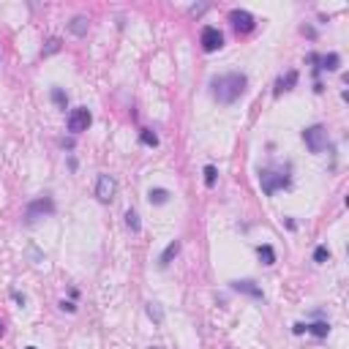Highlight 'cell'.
Listing matches in <instances>:
<instances>
[{"label":"cell","mask_w":349,"mask_h":349,"mask_svg":"<svg viewBox=\"0 0 349 349\" xmlns=\"http://www.w3.org/2000/svg\"><path fill=\"white\" fill-rule=\"evenodd\" d=\"M58 49H60V41H58V38H49V41H46V49H44V58H46V55H55Z\"/></svg>","instance_id":"603a6c76"},{"label":"cell","mask_w":349,"mask_h":349,"mask_svg":"<svg viewBox=\"0 0 349 349\" xmlns=\"http://www.w3.org/2000/svg\"><path fill=\"white\" fill-rule=\"evenodd\" d=\"M259 183H262V191L267 196H273L276 191H281V188L289 186V178L284 172H273V169H262L259 172Z\"/></svg>","instance_id":"7a4b0ae2"},{"label":"cell","mask_w":349,"mask_h":349,"mask_svg":"<svg viewBox=\"0 0 349 349\" xmlns=\"http://www.w3.org/2000/svg\"><path fill=\"white\" fill-rule=\"evenodd\" d=\"M257 257L262 265H273L276 262V251H273V245H257Z\"/></svg>","instance_id":"4fadbf2b"},{"label":"cell","mask_w":349,"mask_h":349,"mask_svg":"<svg viewBox=\"0 0 349 349\" xmlns=\"http://www.w3.org/2000/svg\"><path fill=\"white\" fill-rule=\"evenodd\" d=\"M60 308H63V311H77V306L74 303H66V300L60 303Z\"/></svg>","instance_id":"cb8c5ba5"},{"label":"cell","mask_w":349,"mask_h":349,"mask_svg":"<svg viewBox=\"0 0 349 349\" xmlns=\"http://www.w3.org/2000/svg\"><path fill=\"white\" fill-rule=\"evenodd\" d=\"M316 60H319V63H322V66H319V68H325V71H336V68H338V63H341V58H338V55H336V52H330V55H325V58H316Z\"/></svg>","instance_id":"5bb4252c"},{"label":"cell","mask_w":349,"mask_h":349,"mask_svg":"<svg viewBox=\"0 0 349 349\" xmlns=\"http://www.w3.org/2000/svg\"><path fill=\"white\" fill-rule=\"evenodd\" d=\"M216 178H218V169L213 164H208V166H205V186L213 188V186H216Z\"/></svg>","instance_id":"e0dca14e"},{"label":"cell","mask_w":349,"mask_h":349,"mask_svg":"<svg viewBox=\"0 0 349 349\" xmlns=\"http://www.w3.org/2000/svg\"><path fill=\"white\" fill-rule=\"evenodd\" d=\"M328 259H330V248H328V245H316L314 262H319V265H322V262H328Z\"/></svg>","instance_id":"7402d4cb"},{"label":"cell","mask_w":349,"mask_h":349,"mask_svg":"<svg viewBox=\"0 0 349 349\" xmlns=\"http://www.w3.org/2000/svg\"><path fill=\"white\" fill-rule=\"evenodd\" d=\"M229 22H232V28L237 30V33H251L254 30V17L248 11H243V9H235V11H229Z\"/></svg>","instance_id":"ba28073f"},{"label":"cell","mask_w":349,"mask_h":349,"mask_svg":"<svg viewBox=\"0 0 349 349\" xmlns=\"http://www.w3.org/2000/svg\"><path fill=\"white\" fill-rule=\"evenodd\" d=\"M178 254H180V240H172V243L164 248L161 259H158V265H161V267H166V265H169V262H172L174 257H178Z\"/></svg>","instance_id":"8fae6325"},{"label":"cell","mask_w":349,"mask_h":349,"mask_svg":"<svg viewBox=\"0 0 349 349\" xmlns=\"http://www.w3.org/2000/svg\"><path fill=\"white\" fill-rule=\"evenodd\" d=\"M150 349H164V346H150Z\"/></svg>","instance_id":"4316f807"},{"label":"cell","mask_w":349,"mask_h":349,"mask_svg":"<svg viewBox=\"0 0 349 349\" xmlns=\"http://www.w3.org/2000/svg\"><path fill=\"white\" fill-rule=\"evenodd\" d=\"M232 289H235V292H243V295H248V297H257V300L265 297V295H262V287H257V284L248 281V279H243V281H232Z\"/></svg>","instance_id":"9c48e42d"},{"label":"cell","mask_w":349,"mask_h":349,"mask_svg":"<svg viewBox=\"0 0 349 349\" xmlns=\"http://www.w3.org/2000/svg\"><path fill=\"white\" fill-rule=\"evenodd\" d=\"M139 142L142 145H147V147H156L158 145V137L153 131H139Z\"/></svg>","instance_id":"44dd1931"},{"label":"cell","mask_w":349,"mask_h":349,"mask_svg":"<svg viewBox=\"0 0 349 349\" xmlns=\"http://www.w3.org/2000/svg\"><path fill=\"white\" fill-rule=\"evenodd\" d=\"M297 85V71H287L279 82H276V96H281V93H287V90H292V87Z\"/></svg>","instance_id":"30bf717a"},{"label":"cell","mask_w":349,"mask_h":349,"mask_svg":"<svg viewBox=\"0 0 349 349\" xmlns=\"http://www.w3.org/2000/svg\"><path fill=\"white\" fill-rule=\"evenodd\" d=\"M200 44H202L205 52H216V49H221V46H224V36H221L218 28L205 25L202 33H200Z\"/></svg>","instance_id":"8992f818"},{"label":"cell","mask_w":349,"mask_h":349,"mask_svg":"<svg viewBox=\"0 0 349 349\" xmlns=\"http://www.w3.org/2000/svg\"><path fill=\"white\" fill-rule=\"evenodd\" d=\"M68 28H71V33H74V36H85L87 33V19L85 17H77Z\"/></svg>","instance_id":"2e32d148"},{"label":"cell","mask_w":349,"mask_h":349,"mask_svg":"<svg viewBox=\"0 0 349 349\" xmlns=\"http://www.w3.org/2000/svg\"><path fill=\"white\" fill-rule=\"evenodd\" d=\"M147 316H150L156 325L164 322V314H161V308H158V303H147Z\"/></svg>","instance_id":"ffe728a7"},{"label":"cell","mask_w":349,"mask_h":349,"mask_svg":"<svg viewBox=\"0 0 349 349\" xmlns=\"http://www.w3.org/2000/svg\"><path fill=\"white\" fill-rule=\"evenodd\" d=\"M306 330L314 333L316 338H325V336L330 333V325H328V322H314V325H306Z\"/></svg>","instance_id":"9a60e30c"},{"label":"cell","mask_w":349,"mask_h":349,"mask_svg":"<svg viewBox=\"0 0 349 349\" xmlns=\"http://www.w3.org/2000/svg\"><path fill=\"white\" fill-rule=\"evenodd\" d=\"M303 142H306V147L311 150V153H322V150L328 147V131H325V126H311V129H306Z\"/></svg>","instance_id":"277c9868"},{"label":"cell","mask_w":349,"mask_h":349,"mask_svg":"<svg viewBox=\"0 0 349 349\" xmlns=\"http://www.w3.org/2000/svg\"><path fill=\"white\" fill-rule=\"evenodd\" d=\"M210 85H213V98L218 104H235L245 93L248 79H245V74H224V77H216Z\"/></svg>","instance_id":"6da1fadb"},{"label":"cell","mask_w":349,"mask_h":349,"mask_svg":"<svg viewBox=\"0 0 349 349\" xmlns=\"http://www.w3.org/2000/svg\"><path fill=\"white\" fill-rule=\"evenodd\" d=\"M52 101L58 104L60 109H66V104H68V96L63 93V87H52Z\"/></svg>","instance_id":"ac0fdd59"},{"label":"cell","mask_w":349,"mask_h":349,"mask_svg":"<svg viewBox=\"0 0 349 349\" xmlns=\"http://www.w3.org/2000/svg\"><path fill=\"white\" fill-rule=\"evenodd\" d=\"M126 227H129L131 229V232H139V216H137V210H129V213H126Z\"/></svg>","instance_id":"d6986e66"},{"label":"cell","mask_w":349,"mask_h":349,"mask_svg":"<svg viewBox=\"0 0 349 349\" xmlns=\"http://www.w3.org/2000/svg\"><path fill=\"white\" fill-rule=\"evenodd\" d=\"M52 213H55V202L49 196H38V200H33L25 208V218H28V224H33V221L44 218V216H52Z\"/></svg>","instance_id":"3957f363"},{"label":"cell","mask_w":349,"mask_h":349,"mask_svg":"<svg viewBox=\"0 0 349 349\" xmlns=\"http://www.w3.org/2000/svg\"><path fill=\"white\" fill-rule=\"evenodd\" d=\"M115 191H117V183L112 174H98V183H96V196L98 202H112L115 200Z\"/></svg>","instance_id":"52a82bcc"},{"label":"cell","mask_w":349,"mask_h":349,"mask_svg":"<svg viewBox=\"0 0 349 349\" xmlns=\"http://www.w3.org/2000/svg\"><path fill=\"white\" fill-rule=\"evenodd\" d=\"M292 330H295V333H297V336H300V333H303V330H306V325H303V322H297V325H295V328H292Z\"/></svg>","instance_id":"d4e9b609"},{"label":"cell","mask_w":349,"mask_h":349,"mask_svg":"<svg viewBox=\"0 0 349 349\" xmlns=\"http://www.w3.org/2000/svg\"><path fill=\"white\" fill-rule=\"evenodd\" d=\"M147 200H150V205H166L169 202V191L166 188H150Z\"/></svg>","instance_id":"7c38bea8"},{"label":"cell","mask_w":349,"mask_h":349,"mask_svg":"<svg viewBox=\"0 0 349 349\" xmlns=\"http://www.w3.org/2000/svg\"><path fill=\"white\" fill-rule=\"evenodd\" d=\"M0 336H3V319H0Z\"/></svg>","instance_id":"484cf974"},{"label":"cell","mask_w":349,"mask_h":349,"mask_svg":"<svg viewBox=\"0 0 349 349\" xmlns=\"http://www.w3.org/2000/svg\"><path fill=\"white\" fill-rule=\"evenodd\" d=\"M25 349H36V346H25Z\"/></svg>","instance_id":"83f0119b"},{"label":"cell","mask_w":349,"mask_h":349,"mask_svg":"<svg viewBox=\"0 0 349 349\" xmlns=\"http://www.w3.org/2000/svg\"><path fill=\"white\" fill-rule=\"evenodd\" d=\"M93 123V115H90V109L87 107H77V109H71L68 112V131L71 134H82L87 131V126Z\"/></svg>","instance_id":"5b68a950"}]
</instances>
